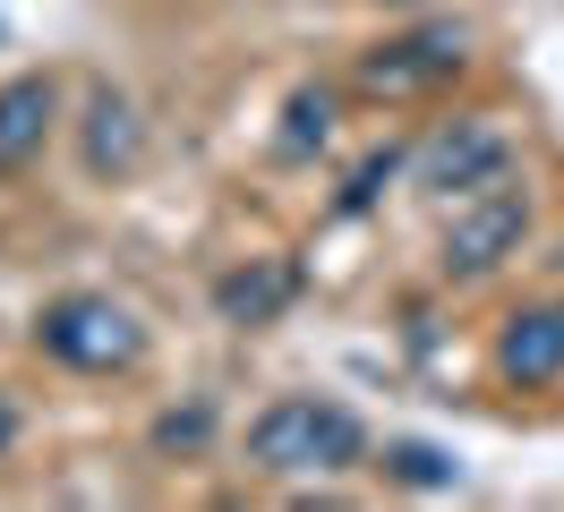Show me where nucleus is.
I'll use <instances>...</instances> for the list:
<instances>
[{
  "label": "nucleus",
  "mask_w": 564,
  "mask_h": 512,
  "mask_svg": "<svg viewBox=\"0 0 564 512\" xmlns=\"http://www.w3.org/2000/svg\"><path fill=\"white\" fill-rule=\"evenodd\" d=\"M248 461H257L265 478H334V470H359V461H368V427H359L343 402L282 393V402L257 410Z\"/></svg>",
  "instance_id": "obj_1"
},
{
  "label": "nucleus",
  "mask_w": 564,
  "mask_h": 512,
  "mask_svg": "<svg viewBox=\"0 0 564 512\" xmlns=\"http://www.w3.org/2000/svg\"><path fill=\"white\" fill-rule=\"evenodd\" d=\"M35 334H43V350H52L61 368H77V375H120V368H138V350H145V325L120 299H104V291L52 299Z\"/></svg>",
  "instance_id": "obj_2"
},
{
  "label": "nucleus",
  "mask_w": 564,
  "mask_h": 512,
  "mask_svg": "<svg viewBox=\"0 0 564 512\" xmlns=\"http://www.w3.org/2000/svg\"><path fill=\"white\" fill-rule=\"evenodd\" d=\"M522 231H530V197L513 188V179L470 188V197H454V222H445L436 265L445 273H488V265H505V257L522 248Z\"/></svg>",
  "instance_id": "obj_3"
},
{
  "label": "nucleus",
  "mask_w": 564,
  "mask_h": 512,
  "mask_svg": "<svg viewBox=\"0 0 564 512\" xmlns=\"http://www.w3.org/2000/svg\"><path fill=\"white\" fill-rule=\"evenodd\" d=\"M420 179L436 188V197H470V188H496V179H513V145L496 129H454L427 145Z\"/></svg>",
  "instance_id": "obj_4"
},
{
  "label": "nucleus",
  "mask_w": 564,
  "mask_h": 512,
  "mask_svg": "<svg viewBox=\"0 0 564 512\" xmlns=\"http://www.w3.org/2000/svg\"><path fill=\"white\" fill-rule=\"evenodd\" d=\"M496 368L513 375V384H556V375H564V299L505 316V334H496Z\"/></svg>",
  "instance_id": "obj_5"
},
{
  "label": "nucleus",
  "mask_w": 564,
  "mask_h": 512,
  "mask_svg": "<svg viewBox=\"0 0 564 512\" xmlns=\"http://www.w3.org/2000/svg\"><path fill=\"white\" fill-rule=\"evenodd\" d=\"M454 68H462V43H454V34H411V43H393V52L368 61V86H377V95H411V86L454 77Z\"/></svg>",
  "instance_id": "obj_6"
},
{
  "label": "nucleus",
  "mask_w": 564,
  "mask_h": 512,
  "mask_svg": "<svg viewBox=\"0 0 564 512\" xmlns=\"http://www.w3.org/2000/svg\"><path fill=\"white\" fill-rule=\"evenodd\" d=\"M52 129V77H9L0 86V163H26Z\"/></svg>",
  "instance_id": "obj_7"
},
{
  "label": "nucleus",
  "mask_w": 564,
  "mask_h": 512,
  "mask_svg": "<svg viewBox=\"0 0 564 512\" xmlns=\"http://www.w3.org/2000/svg\"><path fill=\"white\" fill-rule=\"evenodd\" d=\"M282 291H291V273H257V282H248V273H231V282H223V307H231V316H265Z\"/></svg>",
  "instance_id": "obj_8"
},
{
  "label": "nucleus",
  "mask_w": 564,
  "mask_h": 512,
  "mask_svg": "<svg viewBox=\"0 0 564 512\" xmlns=\"http://www.w3.org/2000/svg\"><path fill=\"white\" fill-rule=\"evenodd\" d=\"M386 461H393L402 478H420V487H436V478H454V461H445V453H427V444H393Z\"/></svg>",
  "instance_id": "obj_9"
},
{
  "label": "nucleus",
  "mask_w": 564,
  "mask_h": 512,
  "mask_svg": "<svg viewBox=\"0 0 564 512\" xmlns=\"http://www.w3.org/2000/svg\"><path fill=\"white\" fill-rule=\"evenodd\" d=\"M325 129H334V102H325V95L291 102V145H325Z\"/></svg>",
  "instance_id": "obj_10"
},
{
  "label": "nucleus",
  "mask_w": 564,
  "mask_h": 512,
  "mask_svg": "<svg viewBox=\"0 0 564 512\" xmlns=\"http://www.w3.org/2000/svg\"><path fill=\"white\" fill-rule=\"evenodd\" d=\"M0 436H9V418H0Z\"/></svg>",
  "instance_id": "obj_11"
}]
</instances>
